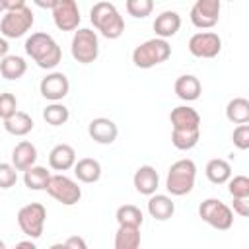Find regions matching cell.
I'll return each mask as SVG.
<instances>
[{
	"label": "cell",
	"instance_id": "6da1fadb",
	"mask_svg": "<svg viewBox=\"0 0 249 249\" xmlns=\"http://www.w3.org/2000/svg\"><path fill=\"white\" fill-rule=\"evenodd\" d=\"M25 53L43 70H53L62 60V49L53 39V35H49L45 31L31 33L25 39Z\"/></svg>",
	"mask_w": 249,
	"mask_h": 249
},
{
	"label": "cell",
	"instance_id": "7a4b0ae2",
	"mask_svg": "<svg viewBox=\"0 0 249 249\" xmlns=\"http://www.w3.org/2000/svg\"><path fill=\"white\" fill-rule=\"evenodd\" d=\"M89 21L105 39H119L124 33V19L111 2H97L89 10Z\"/></svg>",
	"mask_w": 249,
	"mask_h": 249
},
{
	"label": "cell",
	"instance_id": "3957f363",
	"mask_svg": "<svg viewBox=\"0 0 249 249\" xmlns=\"http://www.w3.org/2000/svg\"><path fill=\"white\" fill-rule=\"evenodd\" d=\"M195 181H196V165L193 160L183 158L171 163L167 177H165V189L173 196H183L193 191Z\"/></svg>",
	"mask_w": 249,
	"mask_h": 249
},
{
	"label": "cell",
	"instance_id": "277c9868",
	"mask_svg": "<svg viewBox=\"0 0 249 249\" xmlns=\"http://www.w3.org/2000/svg\"><path fill=\"white\" fill-rule=\"evenodd\" d=\"M169 56H171V45L165 39H158V37L140 43L132 51V62H134V66L144 68V70L165 62Z\"/></svg>",
	"mask_w": 249,
	"mask_h": 249
},
{
	"label": "cell",
	"instance_id": "5b68a950",
	"mask_svg": "<svg viewBox=\"0 0 249 249\" xmlns=\"http://www.w3.org/2000/svg\"><path fill=\"white\" fill-rule=\"evenodd\" d=\"M70 53L76 62L80 64H91L99 56V39L97 33L89 27H80L74 31L72 43H70Z\"/></svg>",
	"mask_w": 249,
	"mask_h": 249
},
{
	"label": "cell",
	"instance_id": "8992f818",
	"mask_svg": "<svg viewBox=\"0 0 249 249\" xmlns=\"http://www.w3.org/2000/svg\"><path fill=\"white\" fill-rule=\"evenodd\" d=\"M198 216L202 218V222H206L208 226H212L214 230H220V231H226L231 228L233 224V212L231 208L218 200V198H206L200 202L198 206Z\"/></svg>",
	"mask_w": 249,
	"mask_h": 249
},
{
	"label": "cell",
	"instance_id": "52a82bcc",
	"mask_svg": "<svg viewBox=\"0 0 249 249\" xmlns=\"http://www.w3.org/2000/svg\"><path fill=\"white\" fill-rule=\"evenodd\" d=\"M33 12L29 6H23L14 12H6L0 19V33L4 39H18L23 37L33 27Z\"/></svg>",
	"mask_w": 249,
	"mask_h": 249
},
{
	"label": "cell",
	"instance_id": "ba28073f",
	"mask_svg": "<svg viewBox=\"0 0 249 249\" xmlns=\"http://www.w3.org/2000/svg\"><path fill=\"white\" fill-rule=\"evenodd\" d=\"M18 226L19 230L31 237V239H37L43 235V228H45V220H47V208L41 204V202H31V204H25L18 210Z\"/></svg>",
	"mask_w": 249,
	"mask_h": 249
},
{
	"label": "cell",
	"instance_id": "9c48e42d",
	"mask_svg": "<svg viewBox=\"0 0 249 249\" xmlns=\"http://www.w3.org/2000/svg\"><path fill=\"white\" fill-rule=\"evenodd\" d=\"M54 200H58L60 204L64 206H74L76 202H80L82 198V189L78 187V183L66 175H51L49 179V185L45 189Z\"/></svg>",
	"mask_w": 249,
	"mask_h": 249
},
{
	"label": "cell",
	"instance_id": "30bf717a",
	"mask_svg": "<svg viewBox=\"0 0 249 249\" xmlns=\"http://www.w3.org/2000/svg\"><path fill=\"white\" fill-rule=\"evenodd\" d=\"M189 53L196 58H214L222 51V39L214 31H198L189 39Z\"/></svg>",
	"mask_w": 249,
	"mask_h": 249
},
{
	"label": "cell",
	"instance_id": "8fae6325",
	"mask_svg": "<svg viewBox=\"0 0 249 249\" xmlns=\"http://www.w3.org/2000/svg\"><path fill=\"white\" fill-rule=\"evenodd\" d=\"M220 0H196L191 8V23L198 29H210L220 19Z\"/></svg>",
	"mask_w": 249,
	"mask_h": 249
},
{
	"label": "cell",
	"instance_id": "7c38bea8",
	"mask_svg": "<svg viewBox=\"0 0 249 249\" xmlns=\"http://www.w3.org/2000/svg\"><path fill=\"white\" fill-rule=\"evenodd\" d=\"M53 12V21L60 31H76L80 25V10L74 0H56Z\"/></svg>",
	"mask_w": 249,
	"mask_h": 249
},
{
	"label": "cell",
	"instance_id": "4fadbf2b",
	"mask_svg": "<svg viewBox=\"0 0 249 249\" xmlns=\"http://www.w3.org/2000/svg\"><path fill=\"white\" fill-rule=\"evenodd\" d=\"M39 91L51 103H58L60 99H64L68 95L70 82H68L66 74H62V72H51V74H47L39 82Z\"/></svg>",
	"mask_w": 249,
	"mask_h": 249
},
{
	"label": "cell",
	"instance_id": "5bb4252c",
	"mask_svg": "<svg viewBox=\"0 0 249 249\" xmlns=\"http://www.w3.org/2000/svg\"><path fill=\"white\" fill-rule=\"evenodd\" d=\"M88 134L93 142L97 144H113L119 136V128L117 124L107 119V117H97L93 121H89L88 124Z\"/></svg>",
	"mask_w": 249,
	"mask_h": 249
},
{
	"label": "cell",
	"instance_id": "9a60e30c",
	"mask_svg": "<svg viewBox=\"0 0 249 249\" xmlns=\"http://www.w3.org/2000/svg\"><path fill=\"white\" fill-rule=\"evenodd\" d=\"M169 121L173 130H200V115L189 105H179L171 109Z\"/></svg>",
	"mask_w": 249,
	"mask_h": 249
},
{
	"label": "cell",
	"instance_id": "2e32d148",
	"mask_svg": "<svg viewBox=\"0 0 249 249\" xmlns=\"http://www.w3.org/2000/svg\"><path fill=\"white\" fill-rule=\"evenodd\" d=\"M132 183H134V189L140 195L152 196V195H156V191L160 187V175H158V171H156L154 165H140L134 171Z\"/></svg>",
	"mask_w": 249,
	"mask_h": 249
},
{
	"label": "cell",
	"instance_id": "e0dca14e",
	"mask_svg": "<svg viewBox=\"0 0 249 249\" xmlns=\"http://www.w3.org/2000/svg\"><path fill=\"white\" fill-rule=\"evenodd\" d=\"M181 27V16L173 10H165L161 12L160 16H156L154 19V31H156V37L158 39H169L173 37Z\"/></svg>",
	"mask_w": 249,
	"mask_h": 249
},
{
	"label": "cell",
	"instance_id": "ac0fdd59",
	"mask_svg": "<svg viewBox=\"0 0 249 249\" xmlns=\"http://www.w3.org/2000/svg\"><path fill=\"white\" fill-rule=\"evenodd\" d=\"M37 161V148L27 142L21 140L14 146L12 150V165L16 167V171H27L29 167H33Z\"/></svg>",
	"mask_w": 249,
	"mask_h": 249
},
{
	"label": "cell",
	"instance_id": "d6986e66",
	"mask_svg": "<svg viewBox=\"0 0 249 249\" xmlns=\"http://www.w3.org/2000/svg\"><path fill=\"white\" fill-rule=\"evenodd\" d=\"M76 163V150L70 144H56L49 152V165L54 171H68Z\"/></svg>",
	"mask_w": 249,
	"mask_h": 249
},
{
	"label": "cell",
	"instance_id": "ffe728a7",
	"mask_svg": "<svg viewBox=\"0 0 249 249\" xmlns=\"http://www.w3.org/2000/svg\"><path fill=\"white\" fill-rule=\"evenodd\" d=\"M175 93H177V97L179 99H183V101H196L198 97H200V93H202V84H200V80L196 78V76H193V74H183V76H179L177 80H175Z\"/></svg>",
	"mask_w": 249,
	"mask_h": 249
},
{
	"label": "cell",
	"instance_id": "44dd1931",
	"mask_svg": "<svg viewBox=\"0 0 249 249\" xmlns=\"http://www.w3.org/2000/svg\"><path fill=\"white\" fill-rule=\"evenodd\" d=\"M148 214L154 220L165 222L175 214V202L167 195H152L148 198Z\"/></svg>",
	"mask_w": 249,
	"mask_h": 249
},
{
	"label": "cell",
	"instance_id": "7402d4cb",
	"mask_svg": "<svg viewBox=\"0 0 249 249\" xmlns=\"http://www.w3.org/2000/svg\"><path fill=\"white\" fill-rule=\"evenodd\" d=\"M74 175L82 183H97L101 177V163L93 158H82L74 163Z\"/></svg>",
	"mask_w": 249,
	"mask_h": 249
},
{
	"label": "cell",
	"instance_id": "603a6c76",
	"mask_svg": "<svg viewBox=\"0 0 249 249\" xmlns=\"http://www.w3.org/2000/svg\"><path fill=\"white\" fill-rule=\"evenodd\" d=\"M27 72V62L23 56L8 54L0 60V74L6 80H19Z\"/></svg>",
	"mask_w": 249,
	"mask_h": 249
},
{
	"label": "cell",
	"instance_id": "cb8c5ba5",
	"mask_svg": "<svg viewBox=\"0 0 249 249\" xmlns=\"http://www.w3.org/2000/svg\"><path fill=\"white\" fill-rule=\"evenodd\" d=\"M204 173H206V177H208L210 183H214V185H224V183H228L230 177H231V165H230L226 160H222V158H214V160H210V161L206 163Z\"/></svg>",
	"mask_w": 249,
	"mask_h": 249
},
{
	"label": "cell",
	"instance_id": "d4e9b609",
	"mask_svg": "<svg viewBox=\"0 0 249 249\" xmlns=\"http://www.w3.org/2000/svg\"><path fill=\"white\" fill-rule=\"evenodd\" d=\"M4 128L12 136H25L33 130V119L23 111H16V115L4 121Z\"/></svg>",
	"mask_w": 249,
	"mask_h": 249
},
{
	"label": "cell",
	"instance_id": "484cf974",
	"mask_svg": "<svg viewBox=\"0 0 249 249\" xmlns=\"http://www.w3.org/2000/svg\"><path fill=\"white\" fill-rule=\"evenodd\" d=\"M226 119L233 124L249 123V101L245 97H233L226 105Z\"/></svg>",
	"mask_w": 249,
	"mask_h": 249
},
{
	"label": "cell",
	"instance_id": "4316f807",
	"mask_svg": "<svg viewBox=\"0 0 249 249\" xmlns=\"http://www.w3.org/2000/svg\"><path fill=\"white\" fill-rule=\"evenodd\" d=\"M51 173L43 165H33L27 171H23V183L29 191H45L49 185Z\"/></svg>",
	"mask_w": 249,
	"mask_h": 249
},
{
	"label": "cell",
	"instance_id": "83f0119b",
	"mask_svg": "<svg viewBox=\"0 0 249 249\" xmlns=\"http://www.w3.org/2000/svg\"><path fill=\"white\" fill-rule=\"evenodd\" d=\"M115 249H140V228L119 226L115 233Z\"/></svg>",
	"mask_w": 249,
	"mask_h": 249
},
{
	"label": "cell",
	"instance_id": "f1b7e54d",
	"mask_svg": "<svg viewBox=\"0 0 249 249\" xmlns=\"http://www.w3.org/2000/svg\"><path fill=\"white\" fill-rule=\"evenodd\" d=\"M119 226H126V228H140L142 222H144V216H142V210L134 204H123L117 208V214H115Z\"/></svg>",
	"mask_w": 249,
	"mask_h": 249
},
{
	"label": "cell",
	"instance_id": "f546056e",
	"mask_svg": "<svg viewBox=\"0 0 249 249\" xmlns=\"http://www.w3.org/2000/svg\"><path fill=\"white\" fill-rule=\"evenodd\" d=\"M43 119L51 126H60L70 119V109L66 105H62L60 101L58 103H51V105H47L43 109Z\"/></svg>",
	"mask_w": 249,
	"mask_h": 249
},
{
	"label": "cell",
	"instance_id": "4dcf8cb0",
	"mask_svg": "<svg viewBox=\"0 0 249 249\" xmlns=\"http://www.w3.org/2000/svg\"><path fill=\"white\" fill-rule=\"evenodd\" d=\"M200 140V130H173L171 132V144L177 150H193Z\"/></svg>",
	"mask_w": 249,
	"mask_h": 249
},
{
	"label": "cell",
	"instance_id": "1f68e13d",
	"mask_svg": "<svg viewBox=\"0 0 249 249\" xmlns=\"http://www.w3.org/2000/svg\"><path fill=\"white\" fill-rule=\"evenodd\" d=\"M124 8H126L128 16H132L136 19H144V18H148L152 14L154 2L152 0H126Z\"/></svg>",
	"mask_w": 249,
	"mask_h": 249
},
{
	"label": "cell",
	"instance_id": "d6a6232c",
	"mask_svg": "<svg viewBox=\"0 0 249 249\" xmlns=\"http://www.w3.org/2000/svg\"><path fill=\"white\" fill-rule=\"evenodd\" d=\"M228 191L233 198H249V177L233 175L228 181Z\"/></svg>",
	"mask_w": 249,
	"mask_h": 249
},
{
	"label": "cell",
	"instance_id": "836d02e7",
	"mask_svg": "<svg viewBox=\"0 0 249 249\" xmlns=\"http://www.w3.org/2000/svg\"><path fill=\"white\" fill-rule=\"evenodd\" d=\"M16 111H18V99H16V95L10 93V91L0 93V119L6 121L12 115H16Z\"/></svg>",
	"mask_w": 249,
	"mask_h": 249
},
{
	"label": "cell",
	"instance_id": "e575fe53",
	"mask_svg": "<svg viewBox=\"0 0 249 249\" xmlns=\"http://www.w3.org/2000/svg\"><path fill=\"white\" fill-rule=\"evenodd\" d=\"M18 183V171L12 163H0V189H10Z\"/></svg>",
	"mask_w": 249,
	"mask_h": 249
},
{
	"label": "cell",
	"instance_id": "d590c367",
	"mask_svg": "<svg viewBox=\"0 0 249 249\" xmlns=\"http://www.w3.org/2000/svg\"><path fill=\"white\" fill-rule=\"evenodd\" d=\"M231 140L237 150H247L249 148V124H237L233 128Z\"/></svg>",
	"mask_w": 249,
	"mask_h": 249
},
{
	"label": "cell",
	"instance_id": "8d00e7d4",
	"mask_svg": "<svg viewBox=\"0 0 249 249\" xmlns=\"http://www.w3.org/2000/svg\"><path fill=\"white\" fill-rule=\"evenodd\" d=\"M235 214H239L241 218L249 216V198H233V210Z\"/></svg>",
	"mask_w": 249,
	"mask_h": 249
},
{
	"label": "cell",
	"instance_id": "74e56055",
	"mask_svg": "<svg viewBox=\"0 0 249 249\" xmlns=\"http://www.w3.org/2000/svg\"><path fill=\"white\" fill-rule=\"evenodd\" d=\"M64 247L66 249H88V243L84 237L80 235H70L66 241H64Z\"/></svg>",
	"mask_w": 249,
	"mask_h": 249
},
{
	"label": "cell",
	"instance_id": "f35d334b",
	"mask_svg": "<svg viewBox=\"0 0 249 249\" xmlns=\"http://www.w3.org/2000/svg\"><path fill=\"white\" fill-rule=\"evenodd\" d=\"M8 49H10L8 41H6L4 37H0V60H2L4 56H8Z\"/></svg>",
	"mask_w": 249,
	"mask_h": 249
},
{
	"label": "cell",
	"instance_id": "ab89813d",
	"mask_svg": "<svg viewBox=\"0 0 249 249\" xmlns=\"http://www.w3.org/2000/svg\"><path fill=\"white\" fill-rule=\"evenodd\" d=\"M14 249H37V245H35L33 241L25 239V241H19V243H16V247H14Z\"/></svg>",
	"mask_w": 249,
	"mask_h": 249
},
{
	"label": "cell",
	"instance_id": "60d3db41",
	"mask_svg": "<svg viewBox=\"0 0 249 249\" xmlns=\"http://www.w3.org/2000/svg\"><path fill=\"white\" fill-rule=\"evenodd\" d=\"M35 4H37V6H41V8H49V10H53V8H54V4H56V0H49V2L35 0Z\"/></svg>",
	"mask_w": 249,
	"mask_h": 249
},
{
	"label": "cell",
	"instance_id": "b9f144b4",
	"mask_svg": "<svg viewBox=\"0 0 249 249\" xmlns=\"http://www.w3.org/2000/svg\"><path fill=\"white\" fill-rule=\"evenodd\" d=\"M49 249H66V247H64V243H53Z\"/></svg>",
	"mask_w": 249,
	"mask_h": 249
},
{
	"label": "cell",
	"instance_id": "7bdbcfd3",
	"mask_svg": "<svg viewBox=\"0 0 249 249\" xmlns=\"http://www.w3.org/2000/svg\"><path fill=\"white\" fill-rule=\"evenodd\" d=\"M0 12L6 14V8H4V0H0Z\"/></svg>",
	"mask_w": 249,
	"mask_h": 249
},
{
	"label": "cell",
	"instance_id": "ee69618b",
	"mask_svg": "<svg viewBox=\"0 0 249 249\" xmlns=\"http://www.w3.org/2000/svg\"><path fill=\"white\" fill-rule=\"evenodd\" d=\"M0 249H6V243H4L2 239H0Z\"/></svg>",
	"mask_w": 249,
	"mask_h": 249
}]
</instances>
